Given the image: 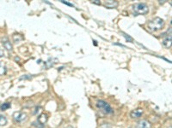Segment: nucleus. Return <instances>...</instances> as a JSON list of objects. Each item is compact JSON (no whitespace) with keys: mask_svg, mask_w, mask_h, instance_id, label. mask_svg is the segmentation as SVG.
<instances>
[{"mask_svg":"<svg viewBox=\"0 0 172 128\" xmlns=\"http://www.w3.org/2000/svg\"><path fill=\"white\" fill-rule=\"evenodd\" d=\"M148 29L152 32H157L158 30H161L164 27V21L160 17H156L153 20L148 22L147 24Z\"/></svg>","mask_w":172,"mask_h":128,"instance_id":"obj_1","label":"nucleus"},{"mask_svg":"<svg viewBox=\"0 0 172 128\" xmlns=\"http://www.w3.org/2000/svg\"><path fill=\"white\" fill-rule=\"evenodd\" d=\"M133 10L134 14L137 15H145L149 12L148 6L144 3H138L133 5Z\"/></svg>","mask_w":172,"mask_h":128,"instance_id":"obj_2","label":"nucleus"},{"mask_svg":"<svg viewBox=\"0 0 172 128\" xmlns=\"http://www.w3.org/2000/svg\"><path fill=\"white\" fill-rule=\"evenodd\" d=\"M96 106H97V108H99L105 114H112L113 113V109L110 107V105L103 100L98 101L97 103H96Z\"/></svg>","mask_w":172,"mask_h":128,"instance_id":"obj_3","label":"nucleus"},{"mask_svg":"<svg viewBox=\"0 0 172 128\" xmlns=\"http://www.w3.org/2000/svg\"><path fill=\"white\" fill-rule=\"evenodd\" d=\"M13 118L14 120L18 122V123H22L23 121L26 120L27 119V114L25 113L22 112H15L13 114Z\"/></svg>","mask_w":172,"mask_h":128,"instance_id":"obj_4","label":"nucleus"},{"mask_svg":"<svg viewBox=\"0 0 172 128\" xmlns=\"http://www.w3.org/2000/svg\"><path fill=\"white\" fill-rule=\"evenodd\" d=\"M163 45L165 48H171L172 46V33L166 36L163 40Z\"/></svg>","mask_w":172,"mask_h":128,"instance_id":"obj_5","label":"nucleus"},{"mask_svg":"<svg viewBox=\"0 0 172 128\" xmlns=\"http://www.w3.org/2000/svg\"><path fill=\"white\" fill-rule=\"evenodd\" d=\"M2 44H3V47L6 49L7 50H9V51H12L13 47H12L11 43H10V40L8 39V38L4 37V38L2 39Z\"/></svg>","mask_w":172,"mask_h":128,"instance_id":"obj_6","label":"nucleus"},{"mask_svg":"<svg viewBox=\"0 0 172 128\" xmlns=\"http://www.w3.org/2000/svg\"><path fill=\"white\" fill-rule=\"evenodd\" d=\"M118 4H119L118 2L115 0H107L104 3V5L108 9H115L118 6Z\"/></svg>","mask_w":172,"mask_h":128,"instance_id":"obj_7","label":"nucleus"},{"mask_svg":"<svg viewBox=\"0 0 172 128\" xmlns=\"http://www.w3.org/2000/svg\"><path fill=\"white\" fill-rule=\"evenodd\" d=\"M48 114H45V113H43V114H41L38 117L37 122H38L40 125H41V126L44 127V125H45V124L47 123V121H48Z\"/></svg>","mask_w":172,"mask_h":128,"instance_id":"obj_8","label":"nucleus"},{"mask_svg":"<svg viewBox=\"0 0 172 128\" xmlns=\"http://www.w3.org/2000/svg\"><path fill=\"white\" fill-rule=\"evenodd\" d=\"M142 114H143V109H135V110L130 113V116L134 119V118H139Z\"/></svg>","mask_w":172,"mask_h":128,"instance_id":"obj_9","label":"nucleus"},{"mask_svg":"<svg viewBox=\"0 0 172 128\" xmlns=\"http://www.w3.org/2000/svg\"><path fill=\"white\" fill-rule=\"evenodd\" d=\"M137 128H151V124L147 120H140L138 122Z\"/></svg>","mask_w":172,"mask_h":128,"instance_id":"obj_10","label":"nucleus"},{"mask_svg":"<svg viewBox=\"0 0 172 128\" xmlns=\"http://www.w3.org/2000/svg\"><path fill=\"white\" fill-rule=\"evenodd\" d=\"M57 61H58V60H57L56 58H49L47 62H45V63H44V67H45V68H49V67H51L52 66H53V64L56 63Z\"/></svg>","mask_w":172,"mask_h":128,"instance_id":"obj_11","label":"nucleus"},{"mask_svg":"<svg viewBox=\"0 0 172 128\" xmlns=\"http://www.w3.org/2000/svg\"><path fill=\"white\" fill-rule=\"evenodd\" d=\"M7 124V119L5 116L0 114V127H3Z\"/></svg>","mask_w":172,"mask_h":128,"instance_id":"obj_12","label":"nucleus"},{"mask_svg":"<svg viewBox=\"0 0 172 128\" xmlns=\"http://www.w3.org/2000/svg\"><path fill=\"white\" fill-rule=\"evenodd\" d=\"M6 73V67L3 63L0 62V75H3Z\"/></svg>","mask_w":172,"mask_h":128,"instance_id":"obj_13","label":"nucleus"},{"mask_svg":"<svg viewBox=\"0 0 172 128\" xmlns=\"http://www.w3.org/2000/svg\"><path fill=\"white\" fill-rule=\"evenodd\" d=\"M10 103H3V104L1 106V110H2V111H4V110L8 109H10Z\"/></svg>","mask_w":172,"mask_h":128,"instance_id":"obj_14","label":"nucleus"},{"mask_svg":"<svg viewBox=\"0 0 172 128\" xmlns=\"http://www.w3.org/2000/svg\"><path fill=\"white\" fill-rule=\"evenodd\" d=\"M122 34H123V36L125 37V39H126L128 42H133V41H134L133 38L130 37L129 35H127V34H126V33H124V32H122Z\"/></svg>","mask_w":172,"mask_h":128,"instance_id":"obj_15","label":"nucleus"},{"mask_svg":"<svg viewBox=\"0 0 172 128\" xmlns=\"http://www.w3.org/2000/svg\"><path fill=\"white\" fill-rule=\"evenodd\" d=\"M61 3H65V4L68 5V6H71V7H73V4H72V3H68V2H66V1H63V0H61Z\"/></svg>","mask_w":172,"mask_h":128,"instance_id":"obj_16","label":"nucleus"},{"mask_svg":"<svg viewBox=\"0 0 172 128\" xmlns=\"http://www.w3.org/2000/svg\"><path fill=\"white\" fill-rule=\"evenodd\" d=\"M4 56V52L2 49H0V57H3Z\"/></svg>","mask_w":172,"mask_h":128,"instance_id":"obj_17","label":"nucleus"},{"mask_svg":"<svg viewBox=\"0 0 172 128\" xmlns=\"http://www.w3.org/2000/svg\"><path fill=\"white\" fill-rule=\"evenodd\" d=\"M92 3H96V4H101V2L98 1V0H94V1H92Z\"/></svg>","mask_w":172,"mask_h":128,"instance_id":"obj_18","label":"nucleus"},{"mask_svg":"<svg viewBox=\"0 0 172 128\" xmlns=\"http://www.w3.org/2000/svg\"><path fill=\"white\" fill-rule=\"evenodd\" d=\"M39 109H41V108H40V107H37V108L35 109V110H34V113H33V114H35L36 113L38 112V111H39Z\"/></svg>","mask_w":172,"mask_h":128,"instance_id":"obj_19","label":"nucleus"},{"mask_svg":"<svg viewBox=\"0 0 172 128\" xmlns=\"http://www.w3.org/2000/svg\"><path fill=\"white\" fill-rule=\"evenodd\" d=\"M171 24H172V21H171Z\"/></svg>","mask_w":172,"mask_h":128,"instance_id":"obj_20","label":"nucleus"}]
</instances>
